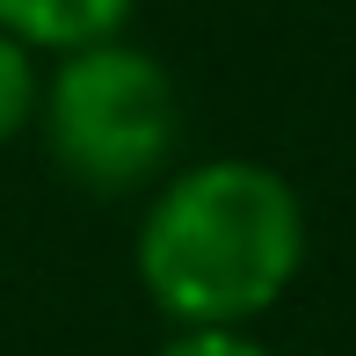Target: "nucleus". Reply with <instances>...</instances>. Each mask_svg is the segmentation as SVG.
<instances>
[{
  "label": "nucleus",
  "mask_w": 356,
  "mask_h": 356,
  "mask_svg": "<svg viewBox=\"0 0 356 356\" xmlns=\"http://www.w3.org/2000/svg\"><path fill=\"white\" fill-rule=\"evenodd\" d=\"M138 0H0V29H8L22 51H88V44L124 37Z\"/></svg>",
  "instance_id": "3"
},
{
  "label": "nucleus",
  "mask_w": 356,
  "mask_h": 356,
  "mask_svg": "<svg viewBox=\"0 0 356 356\" xmlns=\"http://www.w3.org/2000/svg\"><path fill=\"white\" fill-rule=\"evenodd\" d=\"M37 102H44L37 51H22V44L0 29V145H8L15 131H29V124H37Z\"/></svg>",
  "instance_id": "4"
},
{
  "label": "nucleus",
  "mask_w": 356,
  "mask_h": 356,
  "mask_svg": "<svg viewBox=\"0 0 356 356\" xmlns=\"http://www.w3.org/2000/svg\"><path fill=\"white\" fill-rule=\"evenodd\" d=\"M37 131L51 168L95 197L160 189L175 175V145H182V88L153 51L109 37L51 66Z\"/></svg>",
  "instance_id": "2"
},
{
  "label": "nucleus",
  "mask_w": 356,
  "mask_h": 356,
  "mask_svg": "<svg viewBox=\"0 0 356 356\" xmlns=\"http://www.w3.org/2000/svg\"><path fill=\"white\" fill-rule=\"evenodd\" d=\"M160 356H277V349L254 342V327H175Z\"/></svg>",
  "instance_id": "5"
},
{
  "label": "nucleus",
  "mask_w": 356,
  "mask_h": 356,
  "mask_svg": "<svg viewBox=\"0 0 356 356\" xmlns=\"http://www.w3.org/2000/svg\"><path fill=\"white\" fill-rule=\"evenodd\" d=\"M131 269L175 327H254L305 269V197L269 160H189L138 211Z\"/></svg>",
  "instance_id": "1"
}]
</instances>
